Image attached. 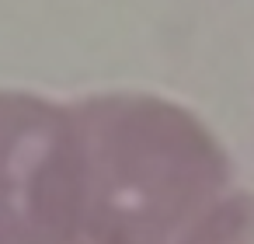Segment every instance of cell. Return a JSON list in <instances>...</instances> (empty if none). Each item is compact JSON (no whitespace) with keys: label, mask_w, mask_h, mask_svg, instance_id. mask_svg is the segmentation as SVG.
I'll return each instance as SVG.
<instances>
[{"label":"cell","mask_w":254,"mask_h":244,"mask_svg":"<svg viewBox=\"0 0 254 244\" xmlns=\"http://www.w3.org/2000/svg\"><path fill=\"white\" fill-rule=\"evenodd\" d=\"M80 244H181L223 199L226 157L209 129L153 94L77 105Z\"/></svg>","instance_id":"6da1fadb"},{"label":"cell","mask_w":254,"mask_h":244,"mask_svg":"<svg viewBox=\"0 0 254 244\" xmlns=\"http://www.w3.org/2000/svg\"><path fill=\"white\" fill-rule=\"evenodd\" d=\"M77 105L0 91V244H80Z\"/></svg>","instance_id":"7a4b0ae2"},{"label":"cell","mask_w":254,"mask_h":244,"mask_svg":"<svg viewBox=\"0 0 254 244\" xmlns=\"http://www.w3.org/2000/svg\"><path fill=\"white\" fill-rule=\"evenodd\" d=\"M181 244H254V192L219 199Z\"/></svg>","instance_id":"3957f363"}]
</instances>
